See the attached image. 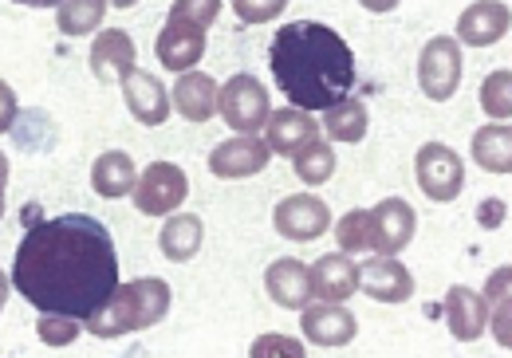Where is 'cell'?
Here are the masks:
<instances>
[{"mask_svg":"<svg viewBox=\"0 0 512 358\" xmlns=\"http://www.w3.org/2000/svg\"><path fill=\"white\" fill-rule=\"evenodd\" d=\"M4 185H8V158L0 154V189H4Z\"/></svg>","mask_w":512,"mask_h":358,"instance_id":"cell-40","label":"cell"},{"mask_svg":"<svg viewBox=\"0 0 512 358\" xmlns=\"http://www.w3.org/2000/svg\"><path fill=\"white\" fill-rule=\"evenodd\" d=\"M473 162L489 174H512V130L509 122L481 126L473 134Z\"/></svg>","mask_w":512,"mask_h":358,"instance_id":"cell-25","label":"cell"},{"mask_svg":"<svg viewBox=\"0 0 512 358\" xmlns=\"http://www.w3.org/2000/svg\"><path fill=\"white\" fill-rule=\"evenodd\" d=\"M418 233V213L402 197H386L371 209V252L398 256Z\"/></svg>","mask_w":512,"mask_h":358,"instance_id":"cell-9","label":"cell"},{"mask_svg":"<svg viewBox=\"0 0 512 358\" xmlns=\"http://www.w3.org/2000/svg\"><path fill=\"white\" fill-rule=\"evenodd\" d=\"M221 12V0H174L170 4V16L174 20H190L197 28H209Z\"/></svg>","mask_w":512,"mask_h":358,"instance_id":"cell-31","label":"cell"},{"mask_svg":"<svg viewBox=\"0 0 512 358\" xmlns=\"http://www.w3.org/2000/svg\"><path fill=\"white\" fill-rule=\"evenodd\" d=\"M509 4L501 0H477L457 16V40L469 48H493L501 36H509Z\"/></svg>","mask_w":512,"mask_h":358,"instance_id":"cell-14","label":"cell"},{"mask_svg":"<svg viewBox=\"0 0 512 358\" xmlns=\"http://www.w3.org/2000/svg\"><path fill=\"white\" fill-rule=\"evenodd\" d=\"M481 107H485V115L497 122H509L512 115V71H493L489 79H485V87H481Z\"/></svg>","mask_w":512,"mask_h":358,"instance_id":"cell-29","label":"cell"},{"mask_svg":"<svg viewBox=\"0 0 512 358\" xmlns=\"http://www.w3.org/2000/svg\"><path fill=\"white\" fill-rule=\"evenodd\" d=\"M505 213V205L501 201H489L485 209H481V221H485V229H497V217Z\"/></svg>","mask_w":512,"mask_h":358,"instance_id":"cell-36","label":"cell"},{"mask_svg":"<svg viewBox=\"0 0 512 358\" xmlns=\"http://www.w3.org/2000/svg\"><path fill=\"white\" fill-rule=\"evenodd\" d=\"M134 60H138V48L123 28H107L91 44V71L99 83H123V75L134 67Z\"/></svg>","mask_w":512,"mask_h":358,"instance_id":"cell-19","label":"cell"},{"mask_svg":"<svg viewBox=\"0 0 512 358\" xmlns=\"http://www.w3.org/2000/svg\"><path fill=\"white\" fill-rule=\"evenodd\" d=\"M170 107L186 122H209L217 115V83L205 71H182L174 91H170Z\"/></svg>","mask_w":512,"mask_h":358,"instance_id":"cell-18","label":"cell"},{"mask_svg":"<svg viewBox=\"0 0 512 358\" xmlns=\"http://www.w3.org/2000/svg\"><path fill=\"white\" fill-rule=\"evenodd\" d=\"M107 4H115V8H134L138 0H107Z\"/></svg>","mask_w":512,"mask_h":358,"instance_id":"cell-41","label":"cell"},{"mask_svg":"<svg viewBox=\"0 0 512 358\" xmlns=\"http://www.w3.org/2000/svg\"><path fill=\"white\" fill-rule=\"evenodd\" d=\"M186 193H190V181L186 174L174 166V162H154V166H146V174L134 181V205H138V213H146V217H170L182 201H186Z\"/></svg>","mask_w":512,"mask_h":358,"instance_id":"cell-6","label":"cell"},{"mask_svg":"<svg viewBox=\"0 0 512 358\" xmlns=\"http://www.w3.org/2000/svg\"><path fill=\"white\" fill-rule=\"evenodd\" d=\"M233 8L245 24H268L288 8V0H233Z\"/></svg>","mask_w":512,"mask_h":358,"instance_id":"cell-33","label":"cell"},{"mask_svg":"<svg viewBox=\"0 0 512 358\" xmlns=\"http://www.w3.org/2000/svg\"><path fill=\"white\" fill-rule=\"evenodd\" d=\"M339 252L355 256V252H371V209H351L343 213V221L335 225Z\"/></svg>","mask_w":512,"mask_h":358,"instance_id":"cell-28","label":"cell"},{"mask_svg":"<svg viewBox=\"0 0 512 358\" xmlns=\"http://www.w3.org/2000/svg\"><path fill=\"white\" fill-rule=\"evenodd\" d=\"M359 4H363L367 12H394L402 0H359Z\"/></svg>","mask_w":512,"mask_h":358,"instance_id":"cell-37","label":"cell"},{"mask_svg":"<svg viewBox=\"0 0 512 358\" xmlns=\"http://www.w3.org/2000/svg\"><path fill=\"white\" fill-rule=\"evenodd\" d=\"M166 311H170V284L154 280V276H142V280L119 284L83 319V327L95 339H119V335H134V331H146V327L162 323Z\"/></svg>","mask_w":512,"mask_h":358,"instance_id":"cell-3","label":"cell"},{"mask_svg":"<svg viewBox=\"0 0 512 358\" xmlns=\"http://www.w3.org/2000/svg\"><path fill=\"white\" fill-rule=\"evenodd\" d=\"M300 327H304V339L316 343V347H347L355 335H359V319L343 307V303H327L320 299L316 307L304 303L300 307Z\"/></svg>","mask_w":512,"mask_h":358,"instance_id":"cell-10","label":"cell"},{"mask_svg":"<svg viewBox=\"0 0 512 358\" xmlns=\"http://www.w3.org/2000/svg\"><path fill=\"white\" fill-rule=\"evenodd\" d=\"M414 174H418V185L430 201H453L465 189V162L457 150H449L442 142H426L418 150Z\"/></svg>","mask_w":512,"mask_h":358,"instance_id":"cell-7","label":"cell"},{"mask_svg":"<svg viewBox=\"0 0 512 358\" xmlns=\"http://www.w3.org/2000/svg\"><path fill=\"white\" fill-rule=\"evenodd\" d=\"M268 67L284 99L300 111H323L355 87L351 44L316 20H292L272 36Z\"/></svg>","mask_w":512,"mask_h":358,"instance_id":"cell-2","label":"cell"},{"mask_svg":"<svg viewBox=\"0 0 512 358\" xmlns=\"http://www.w3.org/2000/svg\"><path fill=\"white\" fill-rule=\"evenodd\" d=\"M264 288H268V296H272L276 307L300 311L304 303H312V272L300 260H276L264 272Z\"/></svg>","mask_w":512,"mask_h":358,"instance_id":"cell-20","label":"cell"},{"mask_svg":"<svg viewBox=\"0 0 512 358\" xmlns=\"http://www.w3.org/2000/svg\"><path fill=\"white\" fill-rule=\"evenodd\" d=\"M154 52H158V63L166 71H193L201 56H205V28H197L190 20H166V28L158 32L154 40Z\"/></svg>","mask_w":512,"mask_h":358,"instance_id":"cell-12","label":"cell"},{"mask_svg":"<svg viewBox=\"0 0 512 358\" xmlns=\"http://www.w3.org/2000/svg\"><path fill=\"white\" fill-rule=\"evenodd\" d=\"M12 288L44 315L87 319L119 288V252L107 225L87 213L32 225L12 260Z\"/></svg>","mask_w":512,"mask_h":358,"instance_id":"cell-1","label":"cell"},{"mask_svg":"<svg viewBox=\"0 0 512 358\" xmlns=\"http://www.w3.org/2000/svg\"><path fill=\"white\" fill-rule=\"evenodd\" d=\"M264 146L272 150V154H296V150H304L312 138H320V130H316V119L308 115V111H300V107H288V111H276V115H268L264 122Z\"/></svg>","mask_w":512,"mask_h":358,"instance_id":"cell-21","label":"cell"},{"mask_svg":"<svg viewBox=\"0 0 512 358\" xmlns=\"http://www.w3.org/2000/svg\"><path fill=\"white\" fill-rule=\"evenodd\" d=\"M0 213H4V189H0Z\"/></svg>","mask_w":512,"mask_h":358,"instance_id":"cell-42","label":"cell"},{"mask_svg":"<svg viewBox=\"0 0 512 358\" xmlns=\"http://www.w3.org/2000/svg\"><path fill=\"white\" fill-rule=\"evenodd\" d=\"M123 99H127L134 122H142V126H162L170 119V91L158 83V75H150L142 67H130L123 75Z\"/></svg>","mask_w":512,"mask_h":358,"instance_id":"cell-13","label":"cell"},{"mask_svg":"<svg viewBox=\"0 0 512 358\" xmlns=\"http://www.w3.org/2000/svg\"><path fill=\"white\" fill-rule=\"evenodd\" d=\"M107 16V0H64L56 8V24L64 36H91Z\"/></svg>","mask_w":512,"mask_h":358,"instance_id":"cell-26","label":"cell"},{"mask_svg":"<svg viewBox=\"0 0 512 358\" xmlns=\"http://www.w3.org/2000/svg\"><path fill=\"white\" fill-rule=\"evenodd\" d=\"M312 272V296L327 299V303H347V299L359 292V264L347 256V252H331L320 256Z\"/></svg>","mask_w":512,"mask_h":358,"instance_id":"cell-17","label":"cell"},{"mask_svg":"<svg viewBox=\"0 0 512 358\" xmlns=\"http://www.w3.org/2000/svg\"><path fill=\"white\" fill-rule=\"evenodd\" d=\"M253 358H268V355H284V358H304V343L300 339H288V335H260L253 343Z\"/></svg>","mask_w":512,"mask_h":358,"instance_id":"cell-32","label":"cell"},{"mask_svg":"<svg viewBox=\"0 0 512 358\" xmlns=\"http://www.w3.org/2000/svg\"><path fill=\"white\" fill-rule=\"evenodd\" d=\"M359 292H367L375 303H406L414 296V276L402 260L375 252L367 264H359Z\"/></svg>","mask_w":512,"mask_h":358,"instance_id":"cell-11","label":"cell"},{"mask_svg":"<svg viewBox=\"0 0 512 358\" xmlns=\"http://www.w3.org/2000/svg\"><path fill=\"white\" fill-rule=\"evenodd\" d=\"M20 115V103H16V91L0 79V134H8L12 130V122Z\"/></svg>","mask_w":512,"mask_h":358,"instance_id":"cell-35","label":"cell"},{"mask_svg":"<svg viewBox=\"0 0 512 358\" xmlns=\"http://www.w3.org/2000/svg\"><path fill=\"white\" fill-rule=\"evenodd\" d=\"M134 181H138V170H134V158L127 150H107L91 166V185L107 201H119V197L134 193Z\"/></svg>","mask_w":512,"mask_h":358,"instance_id":"cell-22","label":"cell"},{"mask_svg":"<svg viewBox=\"0 0 512 358\" xmlns=\"http://www.w3.org/2000/svg\"><path fill=\"white\" fill-rule=\"evenodd\" d=\"M268 158H272V150L256 134H237L209 154V170H213V178H253L268 166Z\"/></svg>","mask_w":512,"mask_h":358,"instance_id":"cell-15","label":"cell"},{"mask_svg":"<svg viewBox=\"0 0 512 358\" xmlns=\"http://www.w3.org/2000/svg\"><path fill=\"white\" fill-rule=\"evenodd\" d=\"M79 331H83V323L71 319V315H44L36 323V335H40L44 347H67V343H75Z\"/></svg>","mask_w":512,"mask_h":358,"instance_id":"cell-30","label":"cell"},{"mask_svg":"<svg viewBox=\"0 0 512 358\" xmlns=\"http://www.w3.org/2000/svg\"><path fill=\"white\" fill-rule=\"evenodd\" d=\"M201 244H205V225H201V217H193V213H174V217L162 225V233H158L162 256L174 260V264L193 260V256L201 252Z\"/></svg>","mask_w":512,"mask_h":358,"instance_id":"cell-23","label":"cell"},{"mask_svg":"<svg viewBox=\"0 0 512 358\" xmlns=\"http://www.w3.org/2000/svg\"><path fill=\"white\" fill-rule=\"evenodd\" d=\"M418 87L426 99L446 103L461 87V44L453 36H434L418 56Z\"/></svg>","mask_w":512,"mask_h":358,"instance_id":"cell-5","label":"cell"},{"mask_svg":"<svg viewBox=\"0 0 512 358\" xmlns=\"http://www.w3.org/2000/svg\"><path fill=\"white\" fill-rule=\"evenodd\" d=\"M367 130H371V115H367V103L363 99L343 95L339 103L323 107V134L331 142H363Z\"/></svg>","mask_w":512,"mask_h":358,"instance_id":"cell-24","label":"cell"},{"mask_svg":"<svg viewBox=\"0 0 512 358\" xmlns=\"http://www.w3.org/2000/svg\"><path fill=\"white\" fill-rule=\"evenodd\" d=\"M272 225L276 233L288 240H316L331 229V209L316 193H292L272 209Z\"/></svg>","mask_w":512,"mask_h":358,"instance_id":"cell-8","label":"cell"},{"mask_svg":"<svg viewBox=\"0 0 512 358\" xmlns=\"http://www.w3.org/2000/svg\"><path fill=\"white\" fill-rule=\"evenodd\" d=\"M12 4H24V8H60L64 0H12Z\"/></svg>","mask_w":512,"mask_h":358,"instance_id":"cell-38","label":"cell"},{"mask_svg":"<svg viewBox=\"0 0 512 358\" xmlns=\"http://www.w3.org/2000/svg\"><path fill=\"white\" fill-rule=\"evenodd\" d=\"M8 292H12V284H8V276L0 272V311H4V303H8Z\"/></svg>","mask_w":512,"mask_h":358,"instance_id":"cell-39","label":"cell"},{"mask_svg":"<svg viewBox=\"0 0 512 358\" xmlns=\"http://www.w3.org/2000/svg\"><path fill=\"white\" fill-rule=\"evenodd\" d=\"M442 311H446L449 335H453L457 343H477V339L485 335V327H489V307H485V296H477L473 288L453 284V288L446 292Z\"/></svg>","mask_w":512,"mask_h":358,"instance_id":"cell-16","label":"cell"},{"mask_svg":"<svg viewBox=\"0 0 512 358\" xmlns=\"http://www.w3.org/2000/svg\"><path fill=\"white\" fill-rule=\"evenodd\" d=\"M497 303V311H493V335H497V343L509 351L512 347V331H509V292L505 296L493 299Z\"/></svg>","mask_w":512,"mask_h":358,"instance_id":"cell-34","label":"cell"},{"mask_svg":"<svg viewBox=\"0 0 512 358\" xmlns=\"http://www.w3.org/2000/svg\"><path fill=\"white\" fill-rule=\"evenodd\" d=\"M292 158H296V178L304 181V185H323V181H331V174H335V150L323 138H312Z\"/></svg>","mask_w":512,"mask_h":358,"instance_id":"cell-27","label":"cell"},{"mask_svg":"<svg viewBox=\"0 0 512 358\" xmlns=\"http://www.w3.org/2000/svg\"><path fill=\"white\" fill-rule=\"evenodd\" d=\"M217 111H221V119L229 122V130H237V134H256V130H264V122L272 115V103H268L264 83L241 71V75H233V79L217 91Z\"/></svg>","mask_w":512,"mask_h":358,"instance_id":"cell-4","label":"cell"}]
</instances>
